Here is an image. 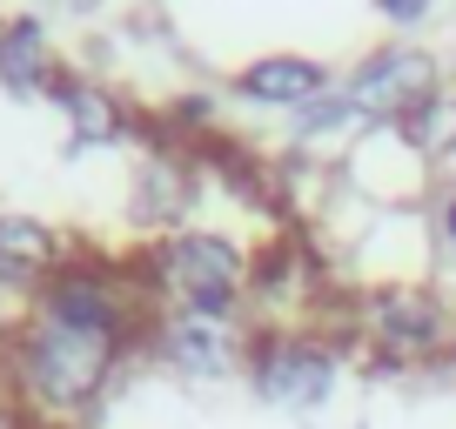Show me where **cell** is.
<instances>
[{
  "mask_svg": "<svg viewBox=\"0 0 456 429\" xmlns=\"http://www.w3.org/2000/svg\"><path fill=\"white\" fill-rule=\"evenodd\" d=\"M121 349H128V329H81V322L34 309L28 329H14L7 343V376L20 402H34L41 416H81L101 402Z\"/></svg>",
  "mask_w": 456,
  "mask_h": 429,
  "instance_id": "6da1fadb",
  "label": "cell"
},
{
  "mask_svg": "<svg viewBox=\"0 0 456 429\" xmlns=\"http://www.w3.org/2000/svg\"><path fill=\"white\" fill-rule=\"evenodd\" d=\"M148 288H161L175 309L228 315L256 288V262L215 229H168L148 248Z\"/></svg>",
  "mask_w": 456,
  "mask_h": 429,
  "instance_id": "7a4b0ae2",
  "label": "cell"
},
{
  "mask_svg": "<svg viewBox=\"0 0 456 429\" xmlns=\"http://www.w3.org/2000/svg\"><path fill=\"white\" fill-rule=\"evenodd\" d=\"M242 369L256 383L262 402L275 409H315V402L336 389L342 356L322 343V336H302V329H256L242 349Z\"/></svg>",
  "mask_w": 456,
  "mask_h": 429,
  "instance_id": "3957f363",
  "label": "cell"
},
{
  "mask_svg": "<svg viewBox=\"0 0 456 429\" xmlns=\"http://www.w3.org/2000/svg\"><path fill=\"white\" fill-rule=\"evenodd\" d=\"M342 94H349V108L362 121H396L403 128L410 115H423L429 101L443 94V74L423 47H383V54H370L342 81Z\"/></svg>",
  "mask_w": 456,
  "mask_h": 429,
  "instance_id": "277c9868",
  "label": "cell"
},
{
  "mask_svg": "<svg viewBox=\"0 0 456 429\" xmlns=\"http://www.w3.org/2000/svg\"><path fill=\"white\" fill-rule=\"evenodd\" d=\"M362 329L396 362H416V356H436L450 343V309L436 295H423V288H376L362 302Z\"/></svg>",
  "mask_w": 456,
  "mask_h": 429,
  "instance_id": "5b68a950",
  "label": "cell"
},
{
  "mask_svg": "<svg viewBox=\"0 0 456 429\" xmlns=\"http://www.w3.org/2000/svg\"><path fill=\"white\" fill-rule=\"evenodd\" d=\"M161 349H168L175 362H182L188 376H222V369H235L242 362V336L228 329V315H195V309H175V315H161Z\"/></svg>",
  "mask_w": 456,
  "mask_h": 429,
  "instance_id": "8992f818",
  "label": "cell"
},
{
  "mask_svg": "<svg viewBox=\"0 0 456 429\" xmlns=\"http://www.w3.org/2000/svg\"><path fill=\"white\" fill-rule=\"evenodd\" d=\"M235 94L256 101V108H289V115H302L309 101L329 94V74H322V61H309V54H262V61H248V68L235 74Z\"/></svg>",
  "mask_w": 456,
  "mask_h": 429,
  "instance_id": "52a82bcc",
  "label": "cell"
},
{
  "mask_svg": "<svg viewBox=\"0 0 456 429\" xmlns=\"http://www.w3.org/2000/svg\"><path fill=\"white\" fill-rule=\"evenodd\" d=\"M68 269V242L41 214H0V282L7 288H41L47 275Z\"/></svg>",
  "mask_w": 456,
  "mask_h": 429,
  "instance_id": "ba28073f",
  "label": "cell"
},
{
  "mask_svg": "<svg viewBox=\"0 0 456 429\" xmlns=\"http://www.w3.org/2000/svg\"><path fill=\"white\" fill-rule=\"evenodd\" d=\"M61 74H68V68L47 54V34H41L34 14H20V20L0 28V81L14 87V94H54Z\"/></svg>",
  "mask_w": 456,
  "mask_h": 429,
  "instance_id": "9c48e42d",
  "label": "cell"
},
{
  "mask_svg": "<svg viewBox=\"0 0 456 429\" xmlns=\"http://www.w3.org/2000/svg\"><path fill=\"white\" fill-rule=\"evenodd\" d=\"M54 101L68 108V128H74V148H101V142H121L128 134V108L108 94V87L81 81V74H61Z\"/></svg>",
  "mask_w": 456,
  "mask_h": 429,
  "instance_id": "30bf717a",
  "label": "cell"
},
{
  "mask_svg": "<svg viewBox=\"0 0 456 429\" xmlns=\"http://www.w3.org/2000/svg\"><path fill=\"white\" fill-rule=\"evenodd\" d=\"M403 142L416 148V155H443V148H456V101H429L423 115L403 121Z\"/></svg>",
  "mask_w": 456,
  "mask_h": 429,
  "instance_id": "8fae6325",
  "label": "cell"
},
{
  "mask_svg": "<svg viewBox=\"0 0 456 429\" xmlns=\"http://www.w3.org/2000/svg\"><path fill=\"white\" fill-rule=\"evenodd\" d=\"M356 121H362V115L349 108V94H322V101H309V108H302L296 134H349Z\"/></svg>",
  "mask_w": 456,
  "mask_h": 429,
  "instance_id": "7c38bea8",
  "label": "cell"
},
{
  "mask_svg": "<svg viewBox=\"0 0 456 429\" xmlns=\"http://www.w3.org/2000/svg\"><path fill=\"white\" fill-rule=\"evenodd\" d=\"M429 7H436V0H376V14H383L389 28H416Z\"/></svg>",
  "mask_w": 456,
  "mask_h": 429,
  "instance_id": "4fadbf2b",
  "label": "cell"
},
{
  "mask_svg": "<svg viewBox=\"0 0 456 429\" xmlns=\"http://www.w3.org/2000/svg\"><path fill=\"white\" fill-rule=\"evenodd\" d=\"M443 235H450V242H456V195L443 201Z\"/></svg>",
  "mask_w": 456,
  "mask_h": 429,
  "instance_id": "5bb4252c",
  "label": "cell"
}]
</instances>
